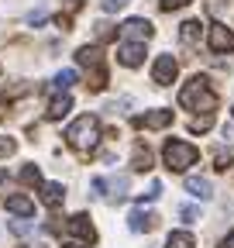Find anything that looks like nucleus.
<instances>
[{
	"label": "nucleus",
	"mask_w": 234,
	"mask_h": 248,
	"mask_svg": "<svg viewBox=\"0 0 234 248\" xmlns=\"http://www.w3.org/2000/svg\"><path fill=\"white\" fill-rule=\"evenodd\" d=\"M179 107L214 114V110H217V93L210 90V79H207V76H193V79L179 90Z\"/></svg>",
	"instance_id": "nucleus-1"
},
{
	"label": "nucleus",
	"mask_w": 234,
	"mask_h": 248,
	"mask_svg": "<svg viewBox=\"0 0 234 248\" xmlns=\"http://www.w3.org/2000/svg\"><path fill=\"white\" fill-rule=\"evenodd\" d=\"M66 141H69V148H76L79 155H90V152L97 148V141H100V121H97L93 114L76 117L69 128H66Z\"/></svg>",
	"instance_id": "nucleus-2"
},
{
	"label": "nucleus",
	"mask_w": 234,
	"mask_h": 248,
	"mask_svg": "<svg viewBox=\"0 0 234 248\" xmlns=\"http://www.w3.org/2000/svg\"><path fill=\"white\" fill-rule=\"evenodd\" d=\"M162 159H165V166H169L172 172H186L190 166H196L200 152H196V148H193L190 141L169 138V141H165V148H162Z\"/></svg>",
	"instance_id": "nucleus-3"
},
{
	"label": "nucleus",
	"mask_w": 234,
	"mask_h": 248,
	"mask_svg": "<svg viewBox=\"0 0 234 248\" xmlns=\"http://www.w3.org/2000/svg\"><path fill=\"white\" fill-rule=\"evenodd\" d=\"M76 62L83 69H90V90H103L107 86V66H103V52L97 45H83L76 52Z\"/></svg>",
	"instance_id": "nucleus-4"
},
{
	"label": "nucleus",
	"mask_w": 234,
	"mask_h": 248,
	"mask_svg": "<svg viewBox=\"0 0 234 248\" xmlns=\"http://www.w3.org/2000/svg\"><path fill=\"white\" fill-rule=\"evenodd\" d=\"M152 35H155V28H152V21H145V17H131V21L121 24V38L124 42H148Z\"/></svg>",
	"instance_id": "nucleus-5"
},
{
	"label": "nucleus",
	"mask_w": 234,
	"mask_h": 248,
	"mask_svg": "<svg viewBox=\"0 0 234 248\" xmlns=\"http://www.w3.org/2000/svg\"><path fill=\"white\" fill-rule=\"evenodd\" d=\"M66 231H69L73 238L86 241V245H93V241H97V228L90 224V217H86V214H73L69 221H66Z\"/></svg>",
	"instance_id": "nucleus-6"
},
{
	"label": "nucleus",
	"mask_w": 234,
	"mask_h": 248,
	"mask_svg": "<svg viewBox=\"0 0 234 248\" xmlns=\"http://www.w3.org/2000/svg\"><path fill=\"white\" fill-rule=\"evenodd\" d=\"M176 73H179V66H176V59H172V55H159V59H155V66H152V79H155L159 86L176 83Z\"/></svg>",
	"instance_id": "nucleus-7"
},
{
	"label": "nucleus",
	"mask_w": 234,
	"mask_h": 248,
	"mask_svg": "<svg viewBox=\"0 0 234 248\" xmlns=\"http://www.w3.org/2000/svg\"><path fill=\"white\" fill-rule=\"evenodd\" d=\"M117 62L128 69H138L145 62V42H124L121 48H117Z\"/></svg>",
	"instance_id": "nucleus-8"
},
{
	"label": "nucleus",
	"mask_w": 234,
	"mask_h": 248,
	"mask_svg": "<svg viewBox=\"0 0 234 248\" xmlns=\"http://www.w3.org/2000/svg\"><path fill=\"white\" fill-rule=\"evenodd\" d=\"M214 52H234V31L227 24H210V35H207Z\"/></svg>",
	"instance_id": "nucleus-9"
},
{
	"label": "nucleus",
	"mask_w": 234,
	"mask_h": 248,
	"mask_svg": "<svg viewBox=\"0 0 234 248\" xmlns=\"http://www.w3.org/2000/svg\"><path fill=\"white\" fill-rule=\"evenodd\" d=\"M93 190H97V197H114V200H121L124 190H128V179H124V176H117V179L97 176V179H93Z\"/></svg>",
	"instance_id": "nucleus-10"
},
{
	"label": "nucleus",
	"mask_w": 234,
	"mask_h": 248,
	"mask_svg": "<svg viewBox=\"0 0 234 248\" xmlns=\"http://www.w3.org/2000/svg\"><path fill=\"white\" fill-rule=\"evenodd\" d=\"M169 124H172V110H165V107L134 117V128H169Z\"/></svg>",
	"instance_id": "nucleus-11"
},
{
	"label": "nucleus",
	"mask_w": 234,
	"mask_h": 248,
	"mask_svg": "<svg viewBox=\"0 0 234 248\" xmlns=\"http://www.w3.org/2000/svg\"><path fill=\"white\" fill-rule=\"evenodd\" d=\"M69 110H73V97H69L66 90H58L55 97L48 100V110H45V117H48V121H62Z\"/></svg>",
	"instance_id": "nucleus-12"
},
{
	"label": "nucleus",
	"mask_w": 234,
	"mask_h": 248,
	"mask_svg": "<svg viewBox=\"0 0 234 248\" xmlns=\"http://www.w3.org/2000/svg\"><path fill=\"white\" fill-rule=\"evenodd\" d=\"M42 190V200H45V207H62V200H66V190H62V183H42L38 186Z\"/></svg>",
	"instance_id": "nucleus-13"
},
{
	"label": "nucleus",
	"mask_w": 234,
	"mask_h": 248,
	"mask_svg": "<svg viewBox=\"0 0 234 248\" xmlns=\"http://www.w3.org/2000/svg\"><path fill=\"white\" fill-rule=\"evenodd\" d=\"M7 210H11V214H17V217H24V221H28V217L35 214V203L28 200L24 193H11V197H7Z\"/></svg>",
	"instance_id": "nucleus-14"
},
{
	"label": "nucleus",
	"mask_w": 234,
	"mask_h": 248,
	"mask_svg": "<svg viewBox=\"0 0 234 248\" xmlns=\"http://www.w3.org/2000/svg\"><path fill=\"white\" fill-rule=\"evenodd\" d=\"M155 221H159V217H155V214H148V210H131V217H128L131 231H152V228H155Z\"/></svg>",
	"instance_id": "nucleus-15"
},
{
	"label": "nucleus",
	"mask_w": 234,
	"mask_h": 248,
	"mask_svg": "<svg viewBox=\"0 0 234 248\" xmlns=\"http://www.w3.org/2000/svg\"><path fill=\"white\" fill-rule=\"evenodd\" d=\"M186 190H190L196 200H210V197H214V186H210L207 179H200V176H190V179H186Z\"/></svg>",
	"instance_id": "nucleus-16"
},
{
	"label": "nucleus",
	"mask_w": 234,
	"mask_h": 248,
	"mask_svg": "<svg viewBox=\"0 0 234 248\" xmlns=\"http://www.w3.org/2000/svg\"><path fill=\"white\" fill-rule=\"evenodd\" d=\"M134 172H148L152 169V152L145 148V145H134V159H131Z\"/></svg>",
	"instance_id": "nucleus-17"
},
{
	"label": "nucleus",
	"mask_w": 234,
	"mask_h": 248,
	"mask_svg": "<svg viewBox=\"0 0 234 248\" xmlns=\"http://www.w3.org/2000/svg\"><path fill=\"white\" fill-rule=\"evenodd\" d=\"M165 248H196V238L190 231H172L165 238Z\"/></svg>",
	"instance_id": "nucleus-18"
},
{
	"label": "nucleus",
	"mask_w": 234,
	"mask_h": 248,
	"mask_svg": "<svg viewBox=\"0 0 234 248\" xmlns=\"http://www.w3.org/2000/svg\"><path fill=\"white\" fill-rule=\"evenodd\" d=\"M200 28H203V24H200V21H186V24H183V28H179V38H183V42H186V45H193V42H196V38H200Z\"/></svg>",
	"instance_id": "nucleus-19"
},
{
	"label": "nucleus",
	"mask_w": 234,
	"mask_h": 248,
	"mask_svg": "<svg viewBox=\"0 0 234 248\" xmlns=\"http://www.w3.org/2000/svg\"><path fill=\"white\" fill-rule=\"evenodd\" d=\"M210 124H214V114L193 117V121H190V131H193V135H203V131H210Z\"/></svg>",
	"instance_id": "nucleus-20"
},
{
	"label": "nucleus",
	"mask_w": 234,
	"mask_h": 248,
	"mask_svg": "<svg viewBox=\"0 0 234 248\" xmlns=\"http://www.w3.org/2000/svg\"><path fill=\"white\" fill-rule=\"evenodd\" d=\"M24 183H35V186H42V172H38V166H31V162H28V166H21V172H17Z\"/></svg>",
	"instance_id": "nucleus-21"
},
{
	"label": "nucleus",
	"mask_w": 234,
	"mask_h": 248,
	"mask_svg": "<svg viewBox=\"0 0 234 248\" xmlns=\"http://www.w3.org/2000/svg\"><path fill=\"white\" fill-rule=\"evenodd\" d=\"M73 83H76V69H62L55 76V90H69Z\"/></svg>",
	"instance_id": "nucleus-22"
},
{
	"label": "nucleus",
	"mask_w": 234,
	"mask_h": 248,
	"mask_svg": "<svg viewBox=\"0 0 234 248\" xmlns=\"http://www.w3.org/2000/svg\"><path fill=\"white\" fill-rule=\"evenodd\" d=\"M14 152H17V141L7 138V135H0V159H7V155H14Z\"/></svg>",
	"instance_id": "nucleus-23"
},
{
	"label": "nucleus",
	"mask_w": 234,
	"mask_h": 248,
	"mask_svg": "<svg viewBox=\"0 0 234 248\" xmlns=\"http://www.w3.org/2000/svg\"><path fill=\"white\" fill-rule=\"evenodd\" d=\"M114 35H117V31H114V24H103V21L97 24V38H100V42H110Z\"/></svg>",
	"instance_id": "nucleus-24"
},
{
	"label": "nucleus",
	"mask_w": 234,
	"mask_h": 248,
	"mask_svg": "<svg viewBox=\"0 0 234 248\" xmlns=\"http://www.w3.org/2000/svg\"><path fill=\"white\" fill-rule=\"evenodd\" d=\"M190 0H159V7L162 11H179V7H186Z\"/></svg>",
	"instance_id": "nucleus-25"
},
{
	"label": "nucleus",
	"mask_w": 234,
	"mask_h": 248,
	"mask_svg": "<svg viewBox=\"0 0 234 248\" xmlns=\"http://www.w3.org/2000/svg\"><path fill=\"white\" fill-rule=\"evenodd\" d=\"M214 162H217L214 169H227V166H231V152H217V155H214Z\"/></svg>",
	"instance_id": "nucleus-26"
},
{
	"label": "nucleus",
	"mask_w": 234,
	"mask_h": 248,
	"mask_svg": "<svg viewBox=\"0 0 234 248\" xmlns=\"http://www.w3.org/2000/svg\"><path fill=\"white\" fill-rule=\"evenodd\" d=\"M11 231L21 238V234H28V231H31V224H28V221H11Z\"/></svg>",
	"instance_id": "nucleus-27"
},
{
	"label": "nucleus",
	"mask_w": 234,
	"mask_h": 248,
	"mask_svg": "<svg viewBox=\"0 0 234 248\" xmlns=\"http://www.w3.org/2000/svg\"><path fill=\"white\" fill-rule=\"evenodd\" d=\"M124 4H128V0H103V11H107V14H114V11H121Z\"/></svg>",
	"instance_id": "nucleus-28"
},
{
	"label": "nucleus",
	"mask_w": 234,
	"mask_h": 248,
	"mask_svg": "<svg viewBox=\"0 0 234 248\" xmlns=\"http://www.w3.org/2000/svg\"><path fill=\"white\" fill-rule=\"evenodd\" d=\"M179 214H183V221H190V224H193V221H196V217H200V210H196V207H183Z\"/></svg>",
	"instance_id": "nucleus-29"
},
{
	"label": "nucleus",
	"mask_w": 234,
	"mask_h": 248,
	"mask_svg": "<svg viewBox=\"0 0 234 248\" xmlns=\"http://www.w3.org/2000/svg\"><path fill=\"white\" fill-rule=\"evenodd\" d=\"M220 248H234V231H231V234H227V238L220 241Z\"/></svg>",
	"instance_id": "nucleus-30"
},
{
	"label": "nucleus",
	"mask_w": 234,
	"mask_h": 248,
	"mask_svg": "<svg viewBox=\"0 0 234 248\" xmlns=\"http://www.w3.org/2000/svg\"><path fill=\"white\" fill-rule=\"evenodd\" d=\"M62 248H86V245H76V241H69V245H62Z\"/></svg>",
	"instance_id": "nucleus-31"
},
{
	"label": "nucleus",
	"mask_w": 234,
	"mask_h": 248,
	"mask_svg": "<svg viewBox=\"0 0 234 248\" xmlns=\"http://www.w3.org/2000/svg\"><path fill=\"white\" fill-rule=\"evenodd\" d=\"M24 248H42V245H24Z\"/></svg>",
	"instance_id": "nucleus-32"
}]
</instances>
